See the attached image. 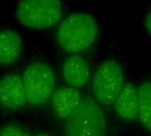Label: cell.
I'll return each instance as SVG.
<instances>
[{
    "instance_id": "obj_1",
    "label": "cell",
    "mask_w": 151,
    "mask_h": 136,
    "mask_svg": "<svg viewBox=\"0 0 151 136\" xmlns=\"http://www.w3.org/2000/svg\"><path fill=\"white\" fill-rule=\"evenodd\" d=\"M98 35L96 19L88 12H76L65 18L57 31L59 46L67 52L78 53L88 50Z\"/></svg>"
},
{
    "instance_id": "obj_2",
    "label": "cell",
    "mask_w": 151,
    "mask_h": 136,
    "mask_svg": "<svg viewBox=\"0 0 151 136\" xmlns=\"http://www.w3.org/2000/svg\"><path fill=\"white\" fill-rule=\"evenodd\" d=\"M108 121L95 99L86 96L77 109L65 119V136H106Z\"/></svg>"
},
{
    "instance_id": "obj_3",
    "label": "cell",
    "mask_w": 151,
    "mask_h": 136,
    "mask_svg": "<svg viewBox=\"0 0 151 136\" xmlns=\"http://www.w3.org/2000/svg\"><path fill=\"white\" fill-rule=\"evenodd\" d=\"M125 86V73L120 64L112 59L104 61L96 69L92 83L96 102L99 105H113Z\"/></svg>"
},
{
    "instance_id": "obj_4",
    "label": "cell",
    "mask_w": 151,
    "mask_h": 136,
    "mask_svg": "<svg viewBox=\"0 0 151 136\" xmlns=\"http://www.w3.org/2000/svg\"><path fill=\"white\" fill-rule=\"evenodd\" d=\"M62 15V4L58 0H26L16 7L19 21L28 28L50 27L61 19Z\"/></svg>"
},
{
    "instance_id": "obj_5",
    "label": "cell",
    "mask_w": 151,
    "mask_h": 136,
    "mask_svg": "<svg viewBox=\"0 0 151 136\" xmlns=\"http://www.w3.org/2000/svg\"><path fill=\"white\" fill-rule=\"evenodd\" d=\"M22 81L27 102L33 106H42L50 97L55 87L52 68L45 62L35 61L27 66Z\"/></svg>"
},
{
    "instance_id": "obj_6",
    "label": "cell",
    "mask_w": 151,
    "mask_h": 136,
    "mask_svg": "<svg viewBox=\"0 0 151 136\" xmlns=\"http://www.w3.org/2000/svg\"><path fill=\"white\" fill-rule=\"evenodd\" d=\"M27 103L25 89L17 74H7L0 79V105L7 110H17Z\"/></svg>"
},
{
    "instance_id": "obj_7",
    "label": "cell",
    "mask_w": 151,
    "mask_h": 136,
    "mask_svg": "<svg viewBox=\"0 0 151 136\" xmlns=\"http://www.w3.org/2000/svg\"><path fill=\"white\" fill-rule=\"evenodd\" d=\"M62 75L69 87L80 89L85 86L90 77V68L88 61L78 55H73L65 59L62 66Z\"/></svg>"
},
{
    "instance_id": "obj_8",
    "label": "cell",
    "mask_w": 151,
    "mask_h": 136,
    "mask_svg": "<svg viewBox=\"0 0 151 136\" xmlns=\"http://www.w3.org/2000/svg\"><path fill=\"white\" fill-rule=\"evenodd\" d=\"M81 99V96L76 89L69 86L58 89L51 97L55 116L60 119H66L77 109Z\"/></svg>"
},
{
    "instance_id": "obj_9",
    "label": "cell",
    "mask_w": 151,
    "mask_h": 136,
    "mask_svg": "<svg viewBox=\"0 0 151 136\" xmlns=\"http://www.w3.org/2000/svg\"><path fill=\"white\" fill-rule=\"evenodd\" d=\"M113 105L116 114L121 119L136 120L139 117L137 88L133 83H127Z\"/></svg>"
},
{
    "instance_id": "obj_10",
    "label": "cell",
    "mask_w": 151,
    "mask_h": 136,
    "mask_svg": "<svg viewBox=\"0 0 151 136\" xmlns=\"http://www.w3.org/2000/svg\"><path fill=\"white\" fill-rule=\"evenodd\" d=\"M22 49V39L15 30L6 28L0 31V65L14 63L19 58Z\"/></svg>"
},
{
    "instance_id": "obj_11",
    "label": "cell",
    "mask_w": 151,
    "mask_h": 136,
    "mask_svg": "<svg viewBox=\"0 0 151 136\" xmlns=\"http://www.w3.org/2000/svg\"><path fill=\"white\" fill-rule=\"evenodd\" d=\"M139 120L143 127L151 133V81L142 82L138 88Z\"/></svg>"
},
{
    "instance_id": "obj_12",
    "label": "cell",
    "mask_w": 151,
    "mask_h": 136,
    "mask_svg": "<svg viewBox=\"0 0 151 136\" xmlns=\"http://www.w3.org/2000/svg\"><path fill=\"white\" fill-rule=\"evenodd\" d=\"M0 136H30V135L16 124H7L0 129Z\"/></svg>"
},
{
    "instance_id": "obj_13",
    "label": "cell",
    "mask_w": 151,
    "mask_h": 136,
    "mask_svg": "<svg viewBox=\"0 0 151 136\" xmlns=\"http://www.w3.org/2000/svg\"><path fill=\"white\" fill-rule=\"evenodd\" d=\"M144 25H145V28H146L147 32L149 33V35L151 37V9L147 12V14L145 16Z\"/></svg>"
},
{
    "instance_id": "obj_14",
    "label": "cell",
    "mask_w": 151,
    "mask_h": 136,
    "mask_svg": "<svg viewBox=\"0 0 151 136\" xmlns=\"http://www.w3.org/2000/svg\"><path fill=\"white\" fill-rule=\"evenodd\" d=\"M35 136H51V135H48V134H44V133H40V134L35 135Z\"/></svg>"
}]
</instances>
